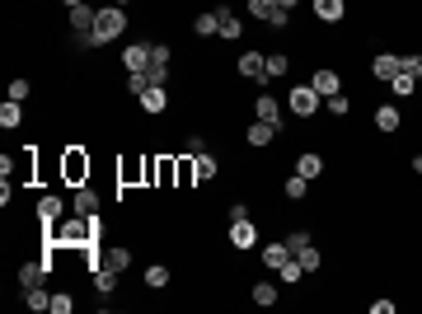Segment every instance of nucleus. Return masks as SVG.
<instances>
[{
    "label": "nucleus",
    "mask_w": 422,
    "mask_h": 314,
    "mask_svg": "<svg viewBox=\"0 0 422 314\" xmlns=\"http://www.w3.org/2000/svg\"><path fill=\"white\" fill-rule=\"evenodd\" d=\"M127 33V10L122 5H104L99 19H94V33H85V48H104L113 38H122Z\"/></svg>",
    "instance_id": "1"
},
{
    "label": "nucleus",
    "mask_w": 422,
    "mask_h": 314,
    "mask_svg": "<svg viewBox=\"0 0 422 314\" xmlns=\"http://www.w3.org/2000/svg\"><path fill=\"white\" fill-rule=\"evenodd\" d=\"M286 104H291V113H296V117H314V113L324 108V99L314 94V85H296V90L286 94Z\"/></svg>",
    "instance_id": "2"
},
{
    "label": "nucleus",
    "mask_w": 422,
    "mask_h": 314,
    "mask_svg": "<svg viewBox=\"0 0 422 314\" xmlns=\"http://www.w3.org/2000/svg\"><path fill=\"white\" fill-rule=\"evenodd\" d=\"M62 173H66V183H85L90 178V155L85 150H66V159H62Z\"/></svg>",
    "instance_id": "3"
},
{
    "label": "nucleus",
    "mask_w": 422,
    "mask_h": 314,
    "mask_svg": "<svg viewBox=\"0 0 422 314\" xmlns=\"http://www.w3.org/2000/svg\"><path fill=\"white\" fill-rule=\"evenodd\" d=\"M239 76L253 80V85H267V57L263 52H244L239 57Z\"/></svg>",
    "instance_id": "4"
},
{
    "label": "nucleus",
    "mask_w": 422,
    "mask_h": 314,
    "mask_svg": "<svg viewBox=\"0 0 422 314\" xmlns=\"http://www.w3.org/2000/svg\"><path fill=\"white\" fill-rule=\"evenodd\" d=\"M66 15H71V29H76V38H85V33H94V19H99V10H94L90 0H85V5H71Z\"/></svg>",
    "instance_id": "5"
},
{
    "label": "nucleus",
    "mask_w": 422,
    "mask_h": 314,
    "mask_svg": "<svg viewBox=\"0 0 422 314\" xmlns=\"http://www.w3.org/2000/svg\"><path fill=\"white\" fill-rule=\"evenodd\" d=\"M310 10L319 24H338V19H347V0H310Z\"/></svg>",
    "instance_id": "6"
},
{
    "label": "nucleus",
    "mask_w": 422,
    "mask_h": 314,
    "mask_svg": "<svg viewBox=\"0 0 422 314\" xmlns=\"http://www.w3.org/2000/svg\"><path fill=\"white\" fill-rule=\"evenodd\" d=\"M399 71H404V57H394V52H380V57L371 62V76H375V80H385V85H390Z\"/></svg>",
    "instance_id": "7"
},
{
    "label": "nucleus",
    "mask_w": 422,
    "mask_h": 314,
    "mask_svg": "<svg viewBox=\"0 0 422 314\" xmlns=\"http://www.w3.org/2000/svg\"><path fill=\"white\" fill-rule=\"evenodd\" d=\"M122 66L127 71H150V43H127L122 48Z\"/></svg>",
    "instance_id": "8"
},
{
    "label": "nucleus",
    "mask_w": 422,
    "mask_h": 314,
    "mask_svg": "<svg viewBox=\"0 0 422 314\" xmlns=\"http://www.w3.org/2000/svg\"><path fill=\"white\" fill-rule=\"evenodd\" d=\"M310 85H314V94H319V99L343 94V80H338V71H328V66H324V71H314V80H310Z\"/></svg>",
    "instance_id": "9"
},
{
    "label": "nucleus",
    "mask_w": 422,
    "mask_h": 314,
    "mask_svg": "<svg viewBox=\"0 0 422 314\" xmlns=\"http://www.w3.org/2000/svg\"><path fill=\"white\" fill-rule=\"evenodd\" d=\"M62 211H66V202L57 197V192H47V197H38V220H43L47 230H52V225L62 220Z\"/></svg>",
    "instance_id": "10"
},
{
    "label": "nucleus",
    "mask_w": 422,
    "mask_h": 314,
    "mask_svg": "<svg viewBox=\"0 0 422 314\" xmlns=\"http://www.w3.org/2000/svg\"><path fill=\"white\" fill-rule=\"evenodd\" d=\"M291 258H296V253H291V244H286V239H272V244H263V267H272V272H277L281 263H291Z\"/></svg>",
    "instance_id": "11"
},
{
    "label": "nucleus",
    "mask_w": 422,
    "mask_h": 314,
    "mask_svg": "<svg viewBox=\"0 0 422 314\" xmlns=\"http://www.w3.org/2000/svg\"><path fill=\"white\" fill-rule=\"evenodd\" d=\"M99 267H113V272L122 277L127 267H132V249H122V244H113V249H104V253H99Z\"/></svg>",
    "instance_id": "12"
},
{
    "label": "nucleus",
    "mask_w": 422,
    "mask_h": 314,
    "mask_svg": "<svg viewBox=\"0 0 422 314\" xmlns=\"http://www.w3.org/2000/svg\"><path fill=\"white\" fill-rule=\"evenodd\" d=\"M296 173L314 183V178L324 173V155H314V150H300V155H296Z\"/></svg>",
    "instance_id": "13"
},
{
    "label": "nucleus",
    "mask_w": 422,
    "mask_h": 314,
    "mask_svg": "<svg viewBox=\"0 0 422 314\" xmlns=\"http://www.w3.org/2000/svg\"><path fill=\"white\" fill-rule=\"evenodd\" d=\"M230 244L234 249H253L258 244V230H253L249 220H230Z\"/></svg>",
    "instance_id": "14"
},
{
    "label": "nucleus",
    "mask_w": 422,
    "mask_h": 314,
    "mask_svg": "<svg viewBox=\"0 0 422 314\" xmlns=\"http://www.w3.org/2000/svg\"><path fill=\"white\" fill-rule=\"evenodd\" d=\"M272 136H277V127H272V122H263V117H258V122H253L249 131H244V141H249L253 150H263V145H272Z\"/></svg>",
    "instance_id": "15"
},
{
    "label": "nucleus",
    "mask_w": 422,
    "mask_h": 314,
    "mask_svg": "<svg viewBox=\"0 0 422 314\" xmlns=\"http://www.w3.org/2000/svg\"><path fill=\"white\" fill-rule=\"evenodd\" d=\"M192 169H197V183H211L220 173V159L211 155V150H202V155H192Z\"/></svg>",
    "instance_id": "16"
},
{
    "label": "nucleus",
    "mask_w": 422,
    "mask_h": 314,
    "mask_svg": "<svg viewBox=\"0 0 422 314\" xmlns=\"http://www.w3.org/2000/svg\"><path fill=\"white\" fill-rule=\"evenodd\" d=\"M71 206H76V216H94V211H99V192H94L90 183H80V188H76V202H71Z\"/></svg>",
    "instance_id": "17"
},
{
    "label": "nucleus",
    "mask_w": 422,
    "mask_h": 314,
    "mask_svg": "<svg viewBox=\"0 0 422 314\" xmlns=\"http://www.w3.org/2000/svg\"><path fill=\"white\" fill-rule=\"evenodd\" d=\"M253 113H258V117H263V122H272L281 131V104L272 94H258V104H253Z\"/></svg>",
    "instance_id": "18"
},
{
    "label": "nucleus",
    "mask_w": 422,
    "mask_h": 314,
    "mask_svg": "<svg viewBox=\"0 0 422 314\" xmlns=\"http://www.w3.org/2000/svg\"><path fill=\"white\" fill-rule=\"evenodd\" d=\"M141 108L146 113H164L169 108V90H164V85H150V90L141 94Z\"/></svg>",
    "instance_id": "19"
},
{
    "label": "nucleus",
    "mask_w": 422,
    "mask_h": 314,
    "mask_svg": "<svg viewBox=\"0 0 422 314\" xmlns=\"http://www.w3.org/2000/svg\"><path fill=\"white\" fill-rule=\"evenodd\" d=\"M216 19H220V29H216V38H239V33H244V24H239V19H234V10H225V5H220L216 10Z\"/></svg>",
    "instance_id": "20"
},
{
    "label": "nucleus",
    "mask_w": 422,
    "mask_h": 314,
    "mask_svg": "<svg viewBox=\"0 0 422 314\" xmlns=\"http://www.w3.org/2000/svg\"><path fill=\"white\" fill-rule=\"evenodd\" d=\"M43 277H52L43 258H38V263H24V267H19V286H24V291H29V286H38Z\"/></svg>",
    "instance_id": "21"
},
{
    "label": "nucleus",
    "mask_w": 422,
    "mask_h": 314,
    "mask_svg": "<svg viewBox=\"0 0 422 314\" xmlns=\"http://www.w3.org/2000/svg\"><path fill=\"white\" fill-rule=\"evenodd\" d=\"M399 122H404V117H399L394 104H380V108H375V127H380V131H399Z\"/></svg>",
    "instance_id": "22"
},
{
    "label": "nucleus",
    "mask_w": 422,
    "mask_h": 314,
    "mask_svg": "<svg viewBox=\"0 0 422 314\" xmlns=\"http://www.w3.org/2000/svg\"><path fill=\"white\" fill-rule=\"evenodd\" d=\"M216 29H220L216 10H202V15L192 19V33H197V38H216Z\"/></svg>",
    "instance_id": "23"
},
{
    "label": "nucleus",
    "mask_w": 422,
    "mask_h": 314,
    "mask_svg": "<svg viewBox=\"0 0 422 314\" xmlns=\"http://www.w3.org/2000/svg\"><path fill=\"white\" fill-rule=\"evenodd\" d=\"M169 277H174V272L164 263H150V267H146V286H150V291H164V286H169Z\"/></svg>",
    "instance_id": "24"
},
{
    "label": "nucleus",
    "mask_w": 422,
    "mask_h": 314,
    "mask_svg": "<svg viewBox=\"0 0 422 314\" xmlns=\"http://www.w3.org/2000/svg\"><path fill=\"white\" fill-rule=\"evenodd\" d=\"M24 305H29V310H52V291H43V282L29 286V291H24Z\"/></svg>",
    "instance_id": "25"
},
{
    "label": "nucleus",
    "mask_w": 422,
    "mask_h": 314,
    "mask_svg": "<svg viewBox=\"0 0 422 314\" xmlns=\"http://www.w3.org/2000/svg\"><path fill=\"white\" fill-rule=\"evenodd\" d=\"M296 263H300V267H305V277H310V272H319V267H324V253L314 249V244H305V249H300V253H296Z\"/></svg>",
    "instance_id": "26"
},
{
    "label": "nucleus",
    "mask_w": 422,
    "mask_h": 314,
    "mask_svg": "<svg viewBox=\"0 0 422 314\" xmlns=\"http://www.w3.org/2000/svg\"><path fill=\"white\" fill-rule=\"evenodd\" d=\"M94 291H99V296H113V291H118V272H113V267H99V272H94Z\"/></svg>",
    "instance_id": "27"
},
{
    "label": "nucleus",
    "mask_w": 422,
    "mask_h": 314,
    "mask_svg": "<svg viewBox=\"0 0 422 314\" xmlns=\"http://www.w3.org/2000/svg\"><path fill=\"white\" fill-rule=\"evenodd\" d=\"M281 192H286V197H291V202H300V197H305V192H310V178H300V173H291V178H286V183H281Z\"/></svg>",
    "instance_id": "28"
},
{
    "label": "nucleus",
    "mask_w": 422,
    "mask_h": 314,
    "mask_svg": "<svg viewBox=\"0 0 422 314\" xmlns=\"http://www.w3.org/2000/svg\"><path fill=\"white\" fill-rule=\"evenodd\" d=\"M286 71H291V57H286V52H272V57H267V80H281Z\"/></svg>",
    "instance_id": "29"
},
{
    "label": "nucleus",
    "mask_w": 422,
    "mask_h": 314,
    "mask_svg": "<svg viewBox=\"0 0 422 314\" xmlns=\"http://www.w3.org/2000/svg\"><path fill=\"white\" fill-rule=\"evenodd\" d=\"M19 122H24V104L5 99V108H0V127H19Z\"/></svg>",
    "instance_id": "30"
},
{
    "label": "nucleus",
    "mask_w": 422,
    "mask_h": 314,
    "mask_svg": "<svg viewBox=\"0 0 422 314\" xmlns=\"http://www.w3.org/2000/svg\"><path fill=\"white\" fill-rule=\"evenodd\" d=\"M174 178H178V164H174V159H155V183L160 188H169Z\"/></svg>",
    "instance_id": "31"
},
{
    "label": "nucleus",
    "mask_w": 422,
    "mask_h": 314,
    "mask_svg": "<svg viewBox=\"0 0 422 314\" xmlns=\"http://www.w3.org/2000/svg\"><path fill=\"white\" fill-rule=\"evenodd\" d=\"M277 286H272V282H258V286H253V305H263V310H267V305H277Z\"/></svg>",
    "instance_id": "32"
},
{
    "label": "nucleus",
    "mask_w": 422,
    "mask_h": 314,
    "mask_svg": "<svg viewBox=\"0 0 422 314\" xmlns=\"http://www.w3.org/2000/svg\"><path fill=\"white\" fill-rule=\"evenodd\" d=\"M249 15L258 19V24H267V19L277 15V0H249Z\"/></svg>",
    "instance_id": "33"
},
{
    "label": "nucleus",
    "mask_w": 422,
    "mask_h": 314,
    "mask_svg": "<svg viewBox=\"0 0 422 314\" xmlns=\"http://www.w3.org/2000/svg\"><path fill=\"white\" fill-rule=\"evenodd\" d=\"M390 90H394V94H399V99H408V94H418V80H413V76H404V71H399V76L390 80Z\"/></svg>",
    "instance_id": "34"
},
{
    "label": "nucleus",
    "mask_w": 422,
    "mask_h": 314,
    "mask_svg": "<svg viewBox=\"0 0 422 314\" xmlns=\"http://www.w3.org/2000/svg\"><path fill=\"white\" fill-rule=\"evenodd\" d=\"M277 277H281V282H286V286H296L300 277H305V267H300L296 258H291V263H281V267H277Z\"/></svg>",
    "instance_id": "35"
},
{
    "label": "nucleus",
    "mask_w": 422,
    "mask_h": 314,
    "mask_svg": "<svg viewBox=\"0 0 422 314\" xmlns=\"http://www.w3.org/2000/svg\"><path fill=\"white\" fill-rule=\"evenodd\" d=\"M324 108L333 113V117H347V113H352V99H347V94H333V99H324Z\"/></svg>",
    "instance_id": "36"
},
{
    "label": "nucleus",
    "mask_w": 422,
    "mask_h": 314,
    "mask_svg": "<svg viewBox=\"0 0 422 314\" xmlns=\"http://www.w3.org/2000/svg\"><path fill=\"white\" fill-rule=\"evenodd\" d=\"M29 94H33V85H29L24 76H15V80H10V99H15V104H24Z\"/></svg>",
    "instance_id": "37"
},
{
    "label": "nucleus",
    "mask_w": 422,
    "mask_h": 314,
    "mask_svg": "<svg viewBox=\"0 0 422 314\" xmlns=\"http://www.w3.org/2000/svg\"><path fill=\"white\" fill-rule=\"evenodd\" d=\"M71 310H76V300L66 291H52V314H71Z\"/></svg>",
    "instance_id": "38"
},
{
    "label": "nucleus",
    "mask_w": 422,
    "mask_h": 314,
    "mask_svg": "<svg viewBox=\"0 0 422 314\" xmlns=\"http://www.w3.org/2000/svg\"><path fill=\"white\" fill-rule=\"evenodd\" d=\"M404 76L422 80V57H418V52H413V57H404Z\"/></svg>",
    "instance_id": "39"
},
{
    "label": "nucleus",
    "mask_w": 422,
    "mask_h": 314,
    "mask_svg": "<svg viewBox=\"0 0 422 314\" xmlns=\"http://www.w3.org/2000/svg\"><path fill=\"white\" fill-rule=\"evenodd\" d=\"M286 244H291V253H300L305 244H310V235H305V230H291V235H286Z\"/></svg>",
    "instance_id": "40"
},
{
    "label": "nucleus",
    "mask_w": 422,
    "mask_h": 314,
    "mask_svg": "<svg viewBox=\"0 0 422 314\" xmlns=\"http://www.w3.org/2000/svg\"><path fill=\"white\" fill-rule=\"evenodd\" d=\"M267 24H272V29H286V24H291V10H281V5H277V15L267 19Z\"/></svg>",
    "instance_id": "41"
},
{
    "label": "nucleus",
    "mask_w": 422,
    "mask_h": 314,
    "mask_svg": "<svg viewBox=\"0 0 422 314\" xmlns=\"http://www.w3.org/2000/svg\"><path fill=\"white\" fill-rule=\"evenodd\" d=\"M371 314H394V300H371Z\"/></svg>",
    "instance_id": "42"
},
{
    "label": "nucleus",
    "mask_w": 422,
    "mask_h": 314,
    "mask_svg": "<svg viewBox=\"0 0 422 314\" xmlns=\"http://www.w3.org/2000/svg\"><path fill=\"white\" fill-rule=\"evenodd\" d=\"M413 173H418V178H422V155H413Z\"/></svg>",
    "instance_id": "43"
},
{
    "label": "nucleus",
    "mask_w": 422,
    "mask_h": 314,
    "mask_svg": "<svg viewBox=\"0 0 422 314\" xmlns=\"http://www.w3.org/2000/svg\"><path fill=\"white\" fill-rule=\"evenodd\" d=\"M277 5H281V10H296V5H300V0H277Z\"/></svg>",
    "instance_id": "44"
},
{
    "label": "nucleus",
    "mask_w": 422,
    "mask_h": 314,
    "mask_svg": "<svg viewBox=\"0 0 422 314\" xmlns=\"http://www.w3.org/2000/svg\"><path fill=\"white\" fill-rule=\"evenodd\" d=\"M62 5H66V10H71V5H85V0H62Z\"/></svg>",
    "instance_id": "45"
},
{
    "label": "nucleus",
    "mask_w": 422,
    "mask_h": 314,
    "mask_svg": "<svg viewBox=\"0 0 422 314\" xmlns=\"http://www.w3.org/2000/svg\"><path fill=\"white\" fill-rule=\"evenodd\" d=\"M113 5H122V10H127V0H113Z\"/></svg>",
    "instance_id": "46"
}]
</instances>
